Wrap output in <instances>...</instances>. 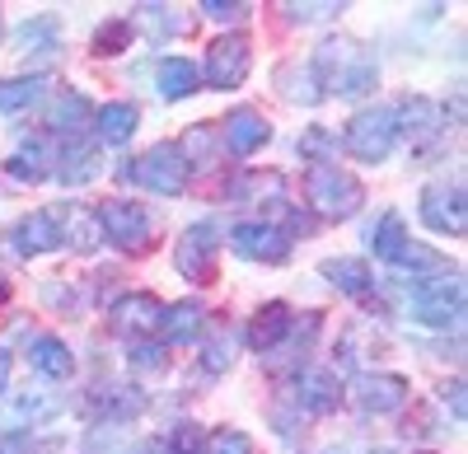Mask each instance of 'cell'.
Returning a JSON list of instances; mask_svg holds the SVG:
<instances>
[{"label": "cell", "mask_w": 468, "mask_h": 454, "mask_svg": "<svg viewBox=\"0 0 468 454\" xmlns=\"http://www.w3.org/2000/svg\"><path fill=\"white\" fill-rule=\"evenodd\" d=\"M197 449H202V431L192 427V422L174 431V449H169V454H197Z\"/></svg>", "instance_id": "36"}, {"label": "cell", "mask_w": 468, "mask_h": 454, "mask_svg": "<svg viewBox=\"0 0 468 454\" xmlns=\"http://www.w3.org/2000/svg\"><path fill=\"white\" fill-rule=\"evenodd\" d=\"M15 43H19L24 57H37V52L52 57V52H57V24H52V19H28V24H19Z\"/></svg>", "instance_id": "27"}, {"label": "cell", "mask_w": 468, "mask_h": 454, "mask_svg": "<svg viewBox=\"0 0 468 454\" xmlns=\"http://www.w3.org/2000/svg\"><path fill=\"white\" fill-rule=\"evenodd\" d=\"M394 118H403L399 132H408L412 141H431V136L445 132V112L431 99H408L403 108H394Z\"/></svg>", "instance_id": "17"}, {"label": "cell", "mask_w": 468, "mask_h": 454, "mask_svg": "<svg viewBox=\"0 0 468 454\" xmlns=\"http://www.w3.org/2000/svg\"><path fill=\"white\" fill-rule=\"evenodd\" d=\"M99 220H103V235L122 248V253H141V248L154 244V220H150V211H145L141 202H127V197L103 202Z\"/></svg>", "instance_id": "6"}, {"label": "cell", "mask_w": 468, "mask_h": 454, "mask_svg": "<svg viewBox=\"0 0 468 454\" xmlns=\"http://www.w3.org/2000/svg\"><path fill=\"white\" fill-rule=\"evenodd\" d=\"M52 155H48V141H37V136H28L19 150H15V155H10V174L15 178H24V183H37V178H48L52 174V164H48Z\"/></svg>", "instance_id": "20"}, {"label": "cell", "mask_w": 468, "mask_h": 454, "mask_svg": "<svg viewBox=\"0 0 468 454\" xmlns=\"http://www.w3.org/2000/svg\"><path fill=\"white\" fill-rule=\"evenodd\" d=\"M48 75H19V80H0V112L5 118H15V112H24V108H33L37 99L48 94Z\"/></svg>", "instance_id": "18"}, {"label": "cell", "mask_w": 468, "mask_h": 454, "mask_svg": "<svg viewBox=\"0 0 468 454\" xmlns=\"http://www.w3.org/2000/svg\"><path fill=\"white\" fill-rule=\"evenodd\" d=\"M132 365L136 370H160L165 365V347L160 343H136L132 347Z\"/></svg>", "instance_id": "35"}, {"label": "cell", "mask_w": 468, "mask_h": 454, "mask_svg": "<svg viewBox=\"0 0 468 454\" xmlns=\"http://www.w3.org/2000/svg\"><path fill=\"white\" fill-rule=\"evenodd\" d=\"M61 244H75L80 253H94V248H99V230H94V216H90V211H70V225L61 230Z\"/></svg>", "instance_id": "28"}, {"label": "cell", "mask_w": 468, "mask_h": 454, "mask_svg": "<svg viewBox=\"0 0 468 454\" xmlns=\"http://www.w3.org/2000/svg\"><path fill=\"white\" fill-rule=\"evenodd\" d=\"M295 24H314V19H333L342 5H333V0H324V5H282Z\"/></svg>", "instance_id": "34"}, {"label": "cell", "mask_w": 468, "mask_h": 454, "mask_svg": "<svg viewBox=\"0 0 468 454\" xmlns=\"http://www.w3.org/2000/svg\"><path fill=\"white\" fill-rule=\"evenodd\" d=\"M271 136V127L262 122V112L253 108H234L225 118V145L234 150V155H253V150H262Z\"/></svg>", "instance_id": "14"}, {"label": "cell", "mask_w": 468, "mask_h": 454, "mask_svg": "<svg viewBox=\"0 0 468 454\" xmlns=\"http://www.w3.org/2000/svg\"><path fill=\"white\" fill-rule=\"evenodd\" d=\"M408 403V380L403 375H366L356 380V407L366 417H384V412H399Z\"/></svg>", "instance_id": "11"}, {"label": "cell", "mask_w": 468, "mask_h": 454, "mask_svg": "<svg viewBox=\"0 0 468 454\" xmlns=\"http://www.w3.org/2000/svg\"><path fill=\"white\" fill-rule=\"evenodd\" d=\"M90 99L85 94H61L57 103H52V127L57 132H66V136H80L85 127H90Z\"/></svg>", "instance_id": "25"}, {"label": "cell", "mask_w": 468, "mask_h": 454, "mask_svg": "<svg viewBox=\"0 0 468 454\" xmlns=\"http://www.w3.org/2000/svg\"><path fill=\"white\" fill-rule=\"evenodd\" d=\"M15 248H19L24 258L61 248V216H57V211H33V216H24V220L15 225Z\"/></svg>", "instance_id": "12"}, {"label": "cell", "mask_w": 468, "mask_h": 454, "mask_svg": "<svg viewBox=\"0 0 468 454\" xmlns=\"http://www.w3.org/2000/svg\"><path fill=\"white\" fill-rule=\"evenodd\" d=\"M94 174H99V155H94V150H75L70 145L66 150V164H61V183L75 187V183H90Z\"/></svg>", "instance_id": "29"}, {"label": "cell", "mask_w": 468, "mask_h": 454, "mask_svg": "<svg viewBox=\"0 0 468 454\" xmlns=\"http://www.w3.org/2000/svg\"><path fill=\"white\" fill-rule=\"evenodd\" d=\"M94 127H99V136L108 145H127L136 136V108L132 103H103L94 112Z\"/></svg>", "instance_id": "19"}, {"label": "cell", "mask_w": 468, "mask_h": 454, "mask_svg": "<svg viewBox=\"0 0 468 454\" xmlns=\"http://www.w3.org/2000/svg\"><path fill=\"white\" fill-rule=\"evenodd\" d=\"M304 197H309V206H314L319 216L346 220V216L361 211L366 187L351 178L346 169H337V164H314V169H309V178H304Z\"/></svg>", "instance_id": "2"}, {"label": "cell", "mask_w": 468, "mask_h": 454, "mask_svg": "<svg viewBox=\"0 0 468 454\" xmlns=\"http://www.w3.org/2000/svg\"><path fill=\"white\" fill-rule=\"evenodd\" d=\"M229 361H234L229 337H211V343H207V352H202V365H207L211 375H220V370H229Z\"/></svg>", "instance_id": "33"}, {"label": "cell", "mask_w": 468, "mask_h": 454, "mask_svg": "<svg viewBox=\"0 0 468 454\" xmlns=\"http://www.w3.org/2000/svg\"><path fill=\"white\" fill-rule=\"evenodd\" d=\"M160 314H165V305L150 290H132V295H122L112 305V328H122V333H150L154 323H160Z\"/></svg>", "instance_id": "15"}, {"label": "cell", "mask_w": 468, "mask_h": 454, "mask_svg": "<svg viewBox=\"0 0 468 454\" xmlns=\"http://www.w3.org/2000/svg\"><path fill=\"white\" fill-rule=\"evenodd\" d=\"M192 90H197V66H192L187 57L160 61V94L165 99H187Z\"/></svg>", "instance_id": "26"}, {"label": "cell", "mask_w": 468, "mask_h": 454, "mask_svg": "<svg viewBox=\"0 0 468 454\" xmlns=\"http://www.w3.org/2000/svg\"><path fill=\"white\" fill-rule=\"evenodd\" d=\"M150 454H169V445H154V449H150Z\"/></svg>", "instance_id": "40"}, {"label": "cell", "mask_w": 468, "mask_h": 454, "mask_svg": "<svg viewBox=\"0 0 468 454\" xmlns=\"http://www.w3.org/2000/svg\"><path fill=\"white\" fill-rule=\"evenodd\" d=\"M28 365L43 375V380H70V375H75L70 347L61 343V337H52V333H37L28 343Z\"/></svg>", "instance_id": "13"}, {"label": "cell", "mask_w": 468, "mask_h": 454, "mask_svg": "<svg viewBox=\"0 0 468 454\" xmlns=\"http://www.w3.org/2000/svg\"><path fill=\"white\" fill-rule=\"evenodd\" d=\"M394 141H399V118H394V108L356 112V118H351V127H346V150H351L356 160H366V164L388 160Z\"/></svg>", "instance_id": "5"}, {"label": "cell", "mask_w": 468, "mask_h": 454, "mask_svg": "<svg viewBox=\"0 0 468 454\" xmlns=\"http://www.w3.org/2000/svg\"><path fill=\"white\" fill-rule=\"evenodd\" d=\"M5 380H10V352L0 347V389H5Z\"/></svg>", "instance_id": "39"}, {"label": "cell", "mask_w": 468, "mask_h": 454, "mask_svg": "<svg viewBox=\"0 0 468 454\" xmlns=\"http://www.w3.org/2000/svg\"><path fill=\"white\" fill-rule=\"evenodd\" d=\"M295 385H300V403L309 412H333L337 398H342V385L333 380V375H324V370H309L304 380H295Z\"/></svg>", "instance_id": "23"}, {"label": "cell", "mask_w": 468, "mask_h": 454, "mask_svg": "<svg viewBox=\"0 0 468 454\" xmlns=\"http://www.w3.org/2000/svg\"><path fill=\"white\" fill-rule=\"evenodd\" d=\"M127 178L141 183L145 193H160V197H178L187 187V160H183V145H154L145 155H136L127 164Z\"/></svg>", "instance_id": "4"}, {"label": "cell", "mask_w": 468, "mask_h": 454, "mask_svg": "<svg viewBox=\"0 0 468 454\" xmlns=\"http://www.w3.org/2000/svg\"><path fill=\"white\" fill-rule=\"evenodd\" d=\"M324 272H328V281H333L342 295H356V300H361V295H370V281H375V277H370V268H366L361 258H333Z\"/></svg>", "instance_id": "22"}, {"label": "cell", "mask_w": 468, "mask_h": 454, "mask_svg": "<svg viewBox=\"0 0 468 454\" xmlns=\"http://www.w3.org/2000/svg\"><path fill=\"white\" fill-rule=\"evenodd\" d=\"M229 248L239 258H253V262H286L291 235H282L267 220H239V225H229Z\"/></svg>", "instance_id": "9"}, {"label": "cell", "mask_w": 468, "mask_h": 454, "mask_svg": "<svg viewBox=\"0 0 468 454\" xmlns=\"http://www.w3.org/2000/svg\"><path fill=\"white\" fill-rule=\"evenodd\" d=\"M5 295H10V286H5V281H0V300H5Z\"/></svg>", "instance_id": "41"}, {"label": "cell", "mask_w": 468, "mask_h": 454, "mask_svg": "<svg viewBox=\"0 0 468 454\" xmlns=\"http://www.w3.org/2000/svg\"><path fill=\"white\" fill-rule=\"evenodd\" d=\"M207 454H258V449H253V440H249L244 431H234V427H225V431H216V436H211Z\"/></svg>", "instance_id": "32"}, {"label": "cell", "mask_w": 468, "mask_h": 454, "mask_svg": "<svg viewBox=\"0 0 468 454\" xmlns=\"http://www.w3.org/2000/svg\"><path fill=\"white\" fill-rule=\"evenodd\" d=\"M132 48V24L127 19H117V24H103L94 33V52L99 57H117V52H127Z\"/></svg>", "instance_id": "30"}, {"label": "cell", "mask_w": 468, "mask_h": 454, "mask_svg": "<svg viewBox=\"0 0 468 454\" xmlns=\"http://www.w3.org/2000/svg\"><path fill=\"white\" fill-rule=\"evenodd\" d=\"M408 310L417 323L426 328H450L463 319V277L450 272V277H431V281H417L412 295H408Z\"/></svg>", "instance_id": "3"}, {"label": "cell", "mask_w": 468, "mask_h": 454, "mask_svg": "<svg viewBox=\"0 0 468 454\" xmlns=\"http://www.w3.org/2000/svg\"><path fill=\"white\" fill-rule=\"evenodd\" d=\"M309 75H314V85H324L319 94H337V99H361L375 90L379 80V66L375 57L351 43V37H328V43L314 52V66H309Z\"/></svg>", "instance_id": "1"}, {"label": "cell", "mask_w": 468, "mask_h": 454, "mask_svg": "<svg viewBox=\"0 0 468 454\" xmlns=\"http://www.w3.org/2000/svg\"><path fill=\"white\" fill-rule=\"evenodd\" d=\"M211 19H220V24H234V19H244L249 15V5H220V0H207V5H202Z\"/></svg>", "instance_id": "37"}, {"label": "cell", "mask_w": 468, "mask_h": 454, "mask_svg": "<svg viewBox=\"0 0 468 454\" xmlns=\"http://www.w3.org/2000/svg\"><path fill=\"white\" fill-rule=\"evenodd\" d=\"M421 220L436 235H463L468 230V202H463V178H441L421 193Z\"/></svg>", "instance_id": "8"}, {"label": "cell", "mask_w": 468, "mask_h": 454, "mask_svg": "<svg viewBox=\"0 0 468 454\" xmlns=\"http://www.w3.org/2000/svg\"><path fill=\"white\" fill-rule=\"evenodd\" d=\"M286 333H291V310L282 305V300H267V305L253 314V323H249V347L277 352Z\"/></svg>", "instance_id": "16"}, {"label": "cell", "mask_w": 468, "mask_h": 454, "mask_svg": "<svg viewBox=\"0 0 468 454\" xmlns=\"http://www.w3.org/2000/svg\"><path fill=\"white\" fill-rule=\"evenodd\" d=\"M57 407H61L57 398H48V394H37V389H33V394H24V398L15 403V417H10V422H28V417H52Z\"/></svg>", "instance_id": "31"}, {"label": "cell", "mask_w": 468, "mask_h": 454, "mask_svg": "<svg viewBox=\"0 0 468 454\" xmlns=\"http://www.w3.org/2000/svg\"><path fill=\"white\" fill-rule=\"evenodd\" d=\"M216 248H220V230H216L211 220H197L178 239V272L192 277V281H207L216 272Z\"/></svg>", "instance_id": "10"}, {"label": "cell", "mask_w": 468, "mask_h": 454, "mask_svg": "<svg viewBox=\"0 0 468 454\" xmlns=\"http://www.w3.org/2000/svg\"><path fill=\"white\" fill-rule=\"evenodd\" d=\"M253 66V43L244 33H225L207 48V85L211 90H239Z\"/></svg>", "instance_id": "7"}, {"label": "cell", "mask_w": 468, "mask_h": 454, "mask_svg": "<svg viewBox=\"0 0 468 454\" xmlns=\"http://www.w3.org/2000/svg\"><path fill=\"white\" fill-rule=\"evenodd\" d=\"M160 323H165V337H169V343H187V337L202 333V305H197V300L169 305V310L160 314Z\"/></svg>", "instance_id": "24"}, {"label": "cell", "mask_w": 468, "mask_h": 454, "mask_svg": "<svg viewBox=\"0 0 468 454\" xmlns=\"http://www.w3.org/2000/svg\"><path fill=\"white\" fill-rule=\"evenodd\" d=\"M328 145H333V136H328V132H319V127H314V132H304V141H300V150H304V155H314V160L324 155Z\"/></svg>", "instance_id": "38"}, {"label": "cell", "mask_w": 468, "mask_h": 454, "mask_svg": "<svg viewBox=\"0 0 468 454\" xmlns=\"http://www.w3.org/2000/svg\"><path fill=\"white\" fill-rule=\"evenodd\" d=\"M366 244L375 248V258H384V262H394L403 248H408V235H403V216L399 211H384L379 216V225L366 235Z\"/></svg>", "instance_id": "21"}]
</instances>
